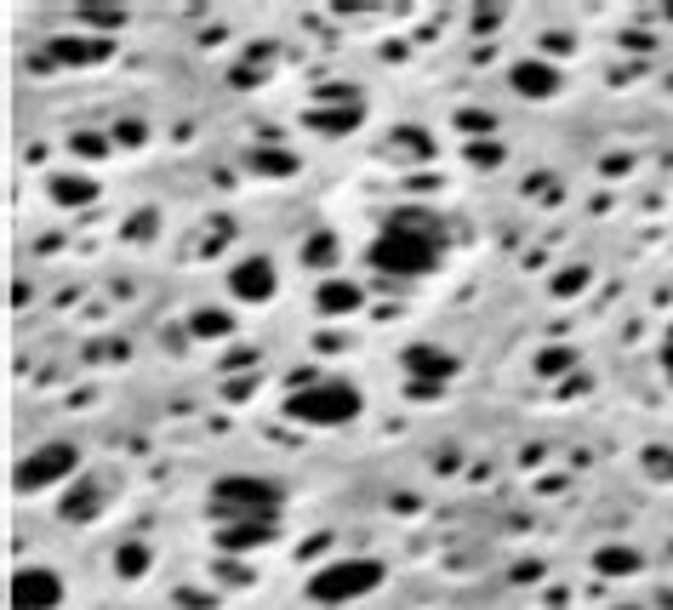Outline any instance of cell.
I'll use <instances>...</instances> for the list:
<instances>
[{"mask_svg":"<svg viewBox=\"0 0 673 610\" xmlns=\"http://www.w3.org/2000/svg\"><path fill=\"white\" fill-rule=\"evenodd\" d=\"M217 525H275L286 507V485L257 480V473H223L206 496Z\"/></svg>","mask_w":673,"mask_h":610,"instance_id":"obj_2","label":"cell"},{"mask_svg":"<svg viewBox=\"0 0 673 610\" xmlns=\"http://www.w3.org/2000/svg\"><path fill=\"white\" fill-rule=\"evenodd\" d=\"M406 365H417V377H446V371H451V360H446V354H434V349H412Z\"/></svg>","mask_w":673,"mask_h":610,"instance_id":"obj_10","label":"cell"},{"mask_svg":"<svg viewBox=\"0 0 673 610\" xmlns=\"http://www.w3.org/2000/svg\"><path fill=\"white\" fill-rule=\"evenodd\" d=\"M75 473H81V451L70 446V439H52V446L29 451L18 462V491H46L57 480H75Z\"/></svg>","mask_w":673,"mask_h":610,"instance_id":"obj_5","label":"cell"},{"mask_svg":"<svg viewBox=\"0 0 673 610\" xmlns=\"http://www.w3.org/2000/svg\"><path fill=\"white\" fill-rule=\"evenodd\" d=\"M115 570L120 576H143L149 570V548H143V542H126V548L115 554Z\"/></svg>","mask_w":673,"mask_h":610,"instance_id":"obj_12","label":"cell"},{"mask_svg":"<svg viewBox=\"0 0 673 610\" xmlns=\"http://www.w3.org/2000/svg\"><path fill=\"white\" fill-rule=\"evenodd\" d=\"M440 252H446V223L428 206H399L372 240V268L394 280H423L440 263Z\"/></svg>","mask_w":673,"mask_h":610,"instance_id":"obj_1","label":"cell"},{"mask_svg":"<svg viewBox=\"0 0 673 610\" xmlns=\"http://www.w3.org/2000/svg\"><path fill=\"white\" fill-rule=\"evenodd\" d=\"M63 514H70V520H92L97 514V485H81V491L63 496Z\"/></svg>","mask_w":673,"mask_h":610,"instance_id":"obj_11","label":"cell"},{"mask_svg":"<svg viewBox=\"0 0 673 610\" xmlns=\"http://www.w3.org/2000/svg\"><path fill=\"white\" fill-rule=\"evenodd\" d=\"M320 309H360V291L343 286V280H331V286H320Z\"/></svg>","mask_w":673,"mask_h":610,"instance_id":"obj_13","label":"cell"},{"mask_svg":"<svg viewBox=\"0 0 673 610\" xmlns=\"http://www.w3.org/2000/svg\"><path fill=\"white\" fill-rule=\"evenodd\" d=\"M228 291L241 297V302H268V297H275V263H268V257H246V263H234Z\"/></svg>","mask_w":673,"mask_h":610,"instance_id":"obj_7","label":"cell"},{"mask_svg":"<svg viewBox=\"0 0 673 610\" xmlns=\"http://www.w3.org/2000/svg\"><path fill=\"white\" fill-rule=\"evenodd\" d=\"M286 417L291 422H309V428H336V422H354L360 417V388L349 377H314L309 388H297L286 399Z\"/></svg>","mask_w":673,"mask_h":610,"instance_id":"obj_3","label":"cell"},{"mask_svg":"<svg viewBox=\"0 0 673 610\" xmlns=\"http://www.w3.org/2000/svg\"><path fill=\"white\" fill-rule=\"evenodd\" d=\"M599 570H633V559H628V554H605Z\"/></svg>","mask_w":673,"mask_h":610,"instance_id":"obj_15","label":"cell"},{"mask_svg":"<svg viewBox=\"0 0 673 610\" xmlns=\"http://www.w3.org/2000/svg\"><path fill=\"white\" fill-rule=\"evenodd\" d=\"M383 559H331L309 576V599L314 604H349V599H365L372 588H383Z\"/></svg>","mask_w":673,"mask_h":610,"instance_id":"obj_4","label":"cell"},{"mask_svg":"<svg viewBox=\"0 0 673 610\" xmlns=\"http://www.w3.org/2000/svg\"><path fill=\"white\" fill-rule=\"evenodd\" d=\"M228 331V314H200V336H223Z\"/></svg>","mask_w":673,"mask_h":610,"instance_id":"obj_14","label":"cell"},{"mask_svg":"<svg viewBox=\"0 0 673 610\" xmlns=\"http://www.w3.org/2000/svg\"><path fill=\"white\" fill-rule=\"evenodd\" d=\"M514 86L531 92V97H554V92H559V69H548V63H520V69H514Z\"/></svg>","mask_w":673,"mask_h":610,"instance_id":"obj_9","label":"cell"},{"mask_svg":"<svg viewBox=\"0 0 673 610\" xmlns=\"http://www.w3.org/2000/svg\"><path fill=\"white\" fill-rule=\"evenodd\" d=\"M268 536H275V525H217V548L246 554V548H263Z\"/></svg>","mask_w":673,"mask_h":610,"instance_id":"obj_8","label":"cell"},{"mask_svg":"<svg viewBox=\"0 0 673 610\" xmlns=\"http://www.w3.org/2000/svg\"><path fill=\"white\" fill-rule=\"evenodd\" d=\"M57 599H63V576L57 570L29 565V570L12 576V604L18 610H57Z\"/></svg>","mask_w":673,"mask_h":610,"instance_id":"obj_6","label":"cell"}]
</instances>
